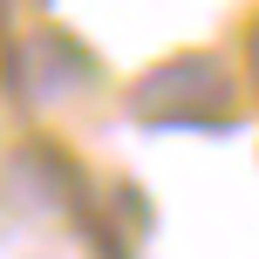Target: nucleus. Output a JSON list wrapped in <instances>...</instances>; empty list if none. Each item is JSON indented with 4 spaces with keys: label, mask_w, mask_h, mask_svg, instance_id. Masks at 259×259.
<instances>
[{
    "label": "nucleus",
    "mask_w": 259,
    "mask_h": 259,
    "mask_svg": "<svg viewBox=\"0 0 259 259\" xmlns=\"http://www.w3.org/2000/svg\"><path fill=\"white\" fill-rule=\"evenodd\" d=\"M130 116L143 130H239V89L225 55H170L130 82Z\"/></svg>",
    "instance_id": "nucleus-1"
},
{
    "label": "nucleus",
    "mask_w": 259,
    "mask_h": 259,
    "mask_svg": "<svg viewBox=\"0 0 259 259\" xmlns=\"http://www.w3.org/2000/svg\"><path fill=\"white\" fill-rule=\"evenodd\" d=\"M0 27H7V0H0Z\"/></svg>",
    "instance_id": "nucleus-2"
}]
</instances>
